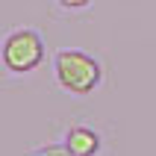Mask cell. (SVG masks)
Returning a JSON list of instances; mask_svg holds the SVG:
<instances>
[{
	"mask_svg": "<svg viewBox=\"0 0 156 156\" xmlns=\"http://www.w3.org/2000/svg\"><path fill=\"white\" fill-rule=\"evenodd\" d=\"M53 77H56V86L62 91L86 97L103 83V65L91 53L68 47V50H59L53 56Z\"/></svg>",
	"mask_w": 156,
	"mask_h": 156,
	"instance_id": "6da1fadb",
	"label": "cell"
},
{
	"mask_svg": "<svg viewBox=\"0 0 156 156\" xmlns=\"http://www.w3.org/2000/svg\"><path fill=\"white\" fill-rule=\"evenodd\" d=\"M0 59L9 74H30L44 62V38L30 27H15L3 38Z\"/></svg>",
	"mask_w": 156,
	"mask_h": 156,
	"instance_id": "7a4b0ae2",
	"label": "cell"
},
{
	"mask_svg": "<svg viewBox=\"0 0 156 156\" xmlns=\"http://www.w3.org/2000/svg\"><path fill=\"white\" fill-rule=\"evenodd\" d=\"M62 144L77 156H97L100 147H103V139H100L97 130H91L86 124H74L62 133Z\"/></svg>",
	"mask_w": 156,
	"mask_h": 156,
	"instance_id": "3957f363",
	"label": "cell"
},
{
	"mask_svg": "<svg viewBox=\"0 0 156 156\" xmlns=\"http://www.w3.org/2000/svg\"><path fill=\"white\" fill-rule=\"evenodd\" d=\"M27 156H77V153H71V150L65 147L62 141H59V144H53V141H50V144H41V147L30 150Z\"/></svg>",
	"mask_w": 156,
	"mask_h": 156,
	"instance_id": "277c9868",
	"label": "cell"
},
{
	"mask_svg": "<svg viewBox=\"0 0 156 156\" xmlns=\"http://www.w3.org/2000/svg\"><path fill=\"white\" fill-rule=\"evenodd\" d=\"M62 9H68V12H83V9H88L94 0H56Z\"/></svg>",
	"mask_w": 156,
	"mask_h": 156,
	"instance_id": "5b68a950",
	"label": "cell"
}]
</instances>
